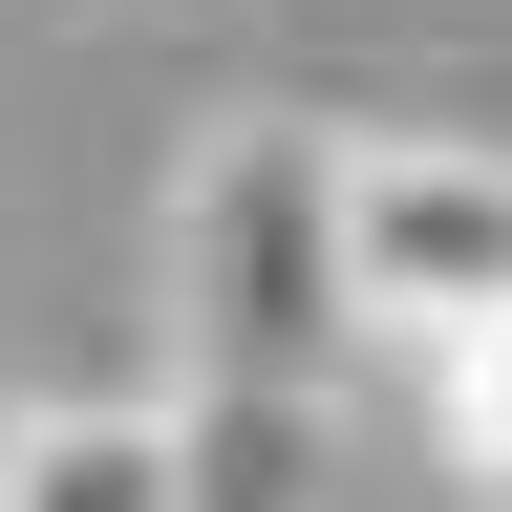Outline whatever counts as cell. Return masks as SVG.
<instances>
[{
	"label": "cell",
	"mask_w": 512,
	"mask_h": 512,
	"mask_svg": "<svg viewBox=\"0 0 512 512\" xmlns=\"http://www.w3.org/2000/svg\"><path fill=\"white\" fill-rule=\"evenodd\" d=\"M427 448H448V491H470V512H512V320L427 342Z\"/></svg>",
	"instance_id": "obj_5"
},
{
	"label": "cell",
	"mask_w": 512,
	"mask_h": 512,
	"mask_svg": "<svg viewBox=\"0 0 512 512\" xmlns=\"http://www.w3.org/2000/svg\"><path fill=\"white\" fill-rule=\"evenodd\" d=\"M150 320H171V384L320 406L363 342L342 320V128H299V107L192 128V171L150 192Z\"/></svg>",
	"instance_id": "obj_1"
},
{
	"label": "cell",
	"mask_w": 512,
	"mask_h": 512,
	"mask_svg": "<svg viewBox=\"0 0 512 512\" xmlns=\"http://www.w3.org/2000/svg\"><path fill=\"white\" fill-rule=\"evenodd\" d=\"M192 491V406L171 384H43L0 406V512H171Z\"/></svg>",
	"instance_id": "obj_3"
},
{
	"label": "cell",
	"mask_w": 512,
	"mask_h": 512,
	"mask_svg": "<svg viewBox=\"0 0 512 512\" xmlns=\"http://www.w3.org/2000/svg\"><path fill=\"white\" fill-rule=\"evenodd\" d=\"M342 320L406 342V363L512 320V150H470V128H342Z\"/></svg>",
	"instance_id": "obj_2"
},
{
	"label": "cell",
	"mask_w": 512,
	"mask_h": 512,
	"mask_svg": "<svg viewBox=\"0 0 512 512\" xmlns=\"http://www.w3.org/2000/svg\"><path fill=\"white\" fill-rule=\"evenodd\" d=\"M171 406H192L171 512H320V406H235V384H171Z\"/></svg>",
	"instance_id": "obj_4"
}]
</instances>
